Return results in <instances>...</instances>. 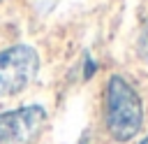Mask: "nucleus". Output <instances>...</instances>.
I'll return each mask as SVG.
<instances>
[{"label": "nucleus", "instance_id": "6", "mask_svg": "<svg viewBox=\"0 0 148 144\" xmlns=\"http://www.w3.org/2000/svg\"><path fill=\"white\" fill-rule=\"evenodd\" d=\"M0 2H2V0H0Z\"/></svg>", "mask_w": 148, "mask_h": 144}, {"label": "nucleus", "instance_id": "2", "mask_svg": "<svg viewBox=\"0 0 148 144\" xmlns=\"http://www.w3.org/2000/svg\"><path fill=\"white\" fill-rule=\"evenodd\" d=\"M39 72V53L30 44H14L0 51V98L21 93Z\"/></svg>", "mask_w": 148, "mask_h": 144}, {"label": "nucleus", "instance_id": "1", "mask_svg": "<svg viewBox=\"0 0 148 144\" xmlns=\"http://www.w3.org/2000/svg\"><path fill=\"white\" fill-rule=\"evenodd\" d=\"M143 123V105L120 74L106 81V130L116 142H130Z\"/></svg>", "mask_w": 148, "mask_h": 144}, {"label": "nucleus", "instance_id": "4", "mask_svg": "<svg viewBox=\"0 0 148 144\" xmlns=\"http://www.w3.org/2000/svg\"><path fill=\"white\" fill-rule=\"evenodd\" d=\"M136 56L143 65H148V16H146L141 33H139V39H136Z\"/></svg>", "mask_w": 148, "mask_h": 144}, {"label": "nucleus", "instance_id": "5", "mask_svg": "<svg viewBox=\"0 0 148 144\" xmlns=\"http://www.w3.org/2000/svg\"><path fill=\"white\" fill-rule=\"evenodd\" d=\"M139 144H148V137H143V139H141V142H139Z\"/></svg>", "mask_w": 148, "mask_h": 144}, {"label": "nucleus", "instance_id": "3", "mask_svg": "<svg viewBox=\"0 0 148 144\" xmlns=\"http://www.w3.org/2000/svg\"><path fill=\"white\" fill-rule=\"evenodd\" d=\"M46 123L42 105H25L0 114V144H28Z\"/></svg>", "mask_w": 148, "mask_h": 144}]
</instances>
